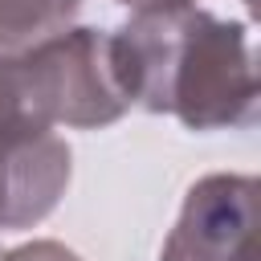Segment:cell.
<instances>
[{
  "label": "cell",
  "instance_id": "3957f363",
  "mask_svg": "<svg viewBox=\"0 0 261 261\" xmlns=\"http://www.w3.org/2000/svg\"><path fill=\"white\" fill-rule=\"evenodd\" d=\"M73 175L69 143L37 114L16 49H0V232L41 224Z\"/></svg>",
  "mask_w": 261,
  "mask_h": 261
},
{
  "label": "cell",
  "instance_id": "277c9868",
  "mask_svg": "<svg viewBox=\"0 0 261 261\" xmlns=\"http://www.w3.org/2000/svg\"><path fill=\"white\" fill-rule=\"evenodd\" d=\"M257 179L237 171L200 175L159 249V261H257Z\"/></svg>",
  "mask_w": 261,
  "mask_h": 261
},
{
  "label": "cell",
  "instance_id": "7a4b0ae2",
  "mask_svg": "<svg viewBox=\"0 0 261 261\" xmlns=\"http://www.w3.org/2000/svg\"><path fill=\"white\" fill-rule=\"evenodd\" d=\"M29 98L49 126L102 130L130 110L114 37L106 29L69 24L37 45L16 49Z\"/></svg>",
  "mask_w": 261,
  "mask_h": 261
},
{
  "label": "cell",
  "instance_id": "6da1fadb",
  "mask_svg": "<svg viewBox=\"0 0 261 261\" xmlns=\"http://www.w3.org/2000/svg\"><path fill=\"white\" fill-rule=\"evenodd\" d=\"M130 106L171 114L188 130H232L257 118V69L245 20L200 4L139 8L114 33Z\"/></svg>",
  "mask_w": 261,
  "mask_h": 261
},
{
  "label": "cell",
  "instance_id": "5b68a950",
  "mask_svg": "<svg viewBox=\"0 0 261 261\" xmlns=\"http://www.w3.org/2000/svg\"><path fill=\"white\" fill-rule=\"evenodd\" d=\"M82 0H0V49L37 45L73 24Z\"/></svg>",
  "mask_w": 261,
  "mask_h": 261
},
{
  "label": "cell",
  "instance_id": "8992f818",
  "mask_svg": "<svg viewBox=\"0 0 261 261\" xmlns=\"http://www.w3.org/2000/svg\"><path fill=\"white\" fill-rule=\"evenodd\" d=\"M114 4H126L130 12H139V8H163V4H196V0H114Z\"/></svg>",
  "mask_w": 261,
  "mask_h": 261
}]
</instances>
